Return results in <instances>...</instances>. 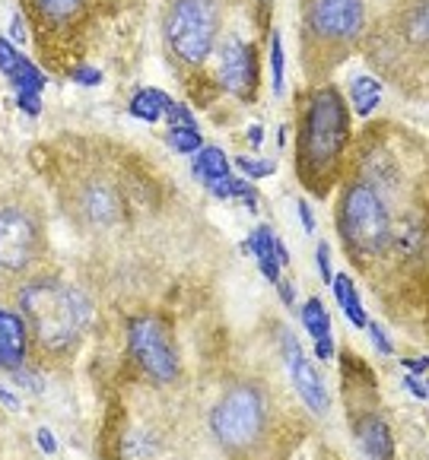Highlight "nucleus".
Returning <instances> with one entry per match:
<instances>
[{
  "label": "nucleus",
  "instance_id": "f257e3e1",
  "mask_svg": "<svg viewBox=\"0 0 429 460\" xmlns=\"http://www.w3.org/2000/svg\"><path fill=\"white\" fill-rule=\"evenodd\" d=\"M29 327L45 349H70L89 327V298L61 279H39L20 296Z\"/></svg>",
  "mask_w": 429,
  "mask_h": 460
},
{
  "label": "nucleus",
  "instance_id": "f03ea898",
  "mask_svg": "<svg viewBox=\"0 0 429 460\" xmlns=\"http://www.w3.org/2000/svg\"><path fill=\"white\" fill-rule=\"evenodd\" d=\"M337 226L353 254H379L391 238V219L381 197L369 184H350L344 190Z\"/></svg>",
  "mask_w": 429,
  "mask_h": 460
},
{
  "label": "nucleus",
  "instance_id": "7ed1b4c3",
  "mask_svg": "<svg viewBox=\"0 0 429 460\" xmlns=\"http://www.w3.org/2000/svg\"><path fill=\"white\" fill-rule=\"evenodd\" d=\"M165 39L182 61H204L217 39V10L210 0H175L165 16Z\"/></svg>",
  "mask_w": 429,
  "mask_h": 460
},
{
  "label": "nucleus",
  "instance_id": "20e7f679",
  "mask_svg": "<svg viewBox=\"0 0 429 460\" xmlns=\"http://www.w3.org/2000/svg\"><path fill=\"white\" fill-rule=\"evenodd\" d=\"M347 140V109L334 89H321L312 95L306 130H302V153H308L312 165H327L337 159Z\"/></svg>",
  "mask_w": 429,
  "mask_h": 460
},
{
  "label": "nucleus",
  "instance_id": "39448f33",
  "mask_svg": "<svg viewBox=\"0 0 429 460\" xmlns=\"http://www.w3.org/2000/svg\"><path fill=\"white\" fill-rule=\"evenodd\" d=\"M213 435L226 447H248L264 429V397L258 387L238 385L217 403L210 416Z\"/></svg>",
  "mask_w": 429,
  "mask_h": 460
},
{
  "label": "nucleus",
  "instance_id": "423d86ee",
  "mask_svg": "<svg viewBox=\"0 0 429 460\" xmlns=\"http://www.w3.org/2000/svg\"><path fill=\"white\" fill-rule=\"evenodd\" d=\"M128 346L143 372L153 375L156 381H172L178 375V356L169 343V333L163 331V324L156 318L130 321Z\"/></svg>",
  "mask_w": 429,
  "mask_h": 460
},
{
  "label": "nucleus",
  "instance_id": "0eeeda50",
  "mask_svg": "<svg viewBox=\"0 0 429 460\" xmlns=\"http://www.w3.org/2000/svg\"><path fill=\"white\" fill-rule=\"evenodd\" d=\"M39 254V226L22 210H0V267L26 270Z\"/></svg>",
  "mask_w": 429,
  "mask_h": 460
},
{
  "label": "nucleus",
  "instance_id": "6e6552de",
  "mask_svg": "<svg viewBox=\"0 0 429 460\" xmlns=\"http://www.w3.org/2000/svg\"><path fill=\"white\" fill-rule=\"evenodd\" d=\"M280 343H283V362H286V372H290V378H293V385H296V394H299L302 403H306L315 416H321L327 410L325 381L315 372L312 362L306 359V352H302L299 340H296L293 333L280 331Z\"/></svg>",
  "mask_w": 429,
  "mask_h": 460
},
{
  "label": "nucleus",
  "instance_id": "1a4fd4ad",
  "mask_svg": "<svg viewBox=\"0 0 429 460\" xmlns=\"http://www.w3.org/2000/svg\"><path fill=\"white\" fill-rule=\"evenodd\" d=\"M219 80L238 99H252L255 86H258V64L252 58V48L242 39L223 41L219 51Z\"/></svg>",
  "mask_w": 429,
  "mask_h": 460
},
{
  "label": "nucleus",
  "instance_id": "9d476101",
  "mask_svg": "<svg viewBox=\"0 0 429 460\" xmlns=\"http://www.w3.org/2000/svg\"><path fill=\"white\" fill-rule=\"evenodd\" d=\"M312 26L325 39H356L362 29V0H318Z\"/></svg>",
  "mask_w": 429,
  "mask_h": 460
},
{
  "label": "nucleus",
  "instance_id": "9b49d317",
  "mask_svg": "<svg viewBox=\"0 0 429 460\" xmlns=\"http://www.w3.org/2000/svg\"><path fill=\"white\" fill-rule=\"evenodd\" d=\"M0 74L7 76L16 89H35V93H41V86H45L41 70L26 55H20L7 39H0Z\"/></svg>",
  "mask_w": 429,
  "mask_h": 460
},
{
  "label": "nucleus",
  "instance_id": "f8f14e48",
  "mask_svg": "<svg viewBox=\"0 0 429 460\" xmlns=\"http://www.w3.org/2000/svg\"><path fill=\"white\" fill-rule=\"evenodd\" d=\"M26 359V324L0 308V368H20Z\"/></svg>",
  "mask_w": 429,
  "mask_h": 460
},
{
  "label": "nucleus",
  "instance_id": "ddd939ff",
  "mask_svg": "<svg viewBox=\"0 0 429 460\" xmlns=\"http://www.w3.org/2000/svg\"><path fill=\"white\" fill-rule=\"evenodd\" d=\"M356 435H360V445H362V451H366L369 457L385 460V457H391V454H395V447H391V432H389V426L379 420V416H366V420H360Z\"/></svg>",
  "mask_w": 429,
  "mask_h": 460
},
{
  "label": "nucleus",
  "instance_id": "4468645a",
  "mask_svg": "<svg viewBox=\"0 0 429 460\" xmlns=\"http://www.w3.org/2000/svg\"><path fill=\"white\" fill-rule=\"evenodd\" d=\"M273 244H277V238H273V232L267 229V226H258V229L252 232L255 261H258L261 273H264L271 283H277V279H280V261H277V251H273Z\"/></svg>",
  "mask_w": 429,
  "mask_h": 460
},
{
  "label": "nucleus",
  "instance_id": "2eb2a0df",
  "mask_svg": "<svg viewBox=\"0 0 429 460\" xmlns=\"http://www.w3.org/2000/svg\"><path fill=\"white\" fill-rule=\"evenodd\" d=\"M194 175H198L207 188H213L217 181H223V178L229 175V159H226L223 149H219V146L198 149V159H194Z\"/></svg>",
  "mask_w": 429,
  "mask_h": 460
},
{
  "label": "nucleus",
  "instance_id": "dca6fc26",
  "mask_svg": "<svg viewBox=\"0 0 429 460\" xmlns=\"http://www.w3.org/2000/svg\"><path fill=\"white\" fill-rule=\"evenodd\" d=\"M169 105H172V99L165 93H159V89H140V93L130 99V115L147 124H156L159 118H165Z\"/></svg>",
  "mask_w": 429,
  "mask_h": 460
},
{
  "label": "nucleus",
  "instance_id": "f3484780",
  "mask_svg": "<svg viewBox=\"0 0 429 460\" xmlns=\"http://www.w3.org/2000/svg\"><path fill=\"white\" fill-rule=\"evenodd\" d=\"M331 283H334V296H337V302H341L350 324L366 327L369 318H366V308H362V302H360V292H356V283H350V277H344V273L341 277H334Z\"/></svg>",
  "mask_w": 429,
  "mask_h": 460
},
{
  "label": "nucleus",
  "instance_id": "a211bd4d",
  "mask_svg": "<svg viewBox=\"0 0 429 460\" xmlns=\"http://www.w3.org/2000/svg\"><path fill=\"white\" fill-rule=\"evenodd\" d=\"M350 95H353L356 115H372L375 105L381 102V83L372 80V76H353Z\"/></svg>",
  "mask_w": 429,
  "mask_h": 460
},
{
  "label": "nucleus",
  "instance_id": "6ab92c4d",
  "mask_svg": "<svg viewBox=\"0 0 429 460\" xmlns=\"http://www.w3.org/2000/svg\"><path fill=\"white\" fill-rule=\"evenodd\" d=\"M302 324H306V333H312V340L331 333V318H327L325 305H321L318 298H308L306 302V308H302Z\"/></svg>",
  "mask_w": 429,
  "mask_h": 460
},
{
  "label": "nucleus",
  "instance_id": "aec40b11",
  "mask_svg": "<svg viewBox=\"0 0 429 460\" xmlns=\"http://www.w3.org/2000/svg\"><path fill=\"white\" fill-rule=\"evenodd\" d=\"M169 143L178 149V153H198V149H201V134L194 128H188V124H172Z\"/></svg>",
  "mask_w": 429,
  "mask_h": 460
},
{
  "label": "nucleus",
  "instance_id": "412c9836",
  "mask_svg": "<svg viewBox=\"0 0 429 460\" xmlns=\"http://www.w3.org/2000/svg\"><path fill=\"white\" fill-rule=\"evenodd\" d=\"M271 74H273V93H283V41L280 35L271 39Z\"/></svg>",
  "mask_w": 429,
  "mask_h": 460
},
{
  "label": "nucleus",
  "instance_id": "4be33fe9",
  "mask_svg": "<svg viewBox=\"0 0 429 460\" xmlns=\"http://www.w3.org/2000/svg\"><path fill=\"white\" fill-rule=\"evenodd\" d=\"M39 7L45 10L48 16H55V20H64V16H70L76 7H80V0H39Z\"/></svg>",
  "mask_w": 429,
  "mask_h": 460
},
{
  "label": "nucleus",
  "instance_id": "5701e85b",
  "mask_svg": "<svg viewBox=\"0 0 429 460\" xmlns=\"http://www.w3.org/2000/svg\"><path fill=\"white\" fill-rule=\"evenodd\" d=\"M238 169L246 172L248 178H267L273 172V165L271 163H258V159H246V156H238Z\"/></svg>",
  "mask_w": 429,
  "mask_h": 460
},
{
  "label": "nucleus",
  "instance_id": "b1692460",
  "mask_svg": "<svg viewBox=\"0 0 429 460\" xmlns=\"http://www.w3.org/2000/svg\"><path fill=\"white\" fill-rule=\"evenodd\" d=\"M20 109L26 115H39L41 111V95L35 89H20Z\"/></svg>",
  "mask_w": 429,
  "mask_h": 460
},
{
  "label": "nucleus",
  "instance_id": "393cba45",
  "mask_svg": "<svg viewBox=\"0 0 429 460\" xmlns=\"http://www.w3.org/2000/svg\"><path fill=\"white\" fill-rule=\"evenodd\" d=\"M315 261H318V273L321 279H325L327 286H331V248L327 244H318V251H315Z\"/></svg>",
  "mask_w": 429,
  "mask_h": 460
},
{
  "label": "nucleus",
  "instance_id": "a878e982",
  "mask_svg": "<svg viewBox=\"0 0 429 460\" xmlns=\"http://www.w3.org/2000/svg\"><path fill=\"white\" fill-rule=\"evenodd\" d=\"M74 83H80V86H99V83H103V70H95V67H76L74 70Z\"/></svg>",
  "mask_w": 429,
  "mask_h": 460
},
{
  "label": "nucleus",
  "instance_id": "bb28decb",
  "mask_svg": "<svg viewBox=\"0 0 429 460\" xmlns=\"http://www.w3.org/2000/svg\"><path fill=\"white\" fill-rule=\"evenodd\" d=\"M369 327V333H372V343H375V349H381L385 356H391L395 352V346H391V340H389V333L381 331V324H366Z\"/></svg>",
  "mask_w": 429,
  "mask_h": 460
},
{
  "label": "nucleus",
  "instance_id": "cd10ccee",
  "mask_svg": "<svg viewBox=\"0 0 429 460\" xmlns=\"http://www.w3.org/2000/svg\"><path fill=\"white\" fill-rule=\"evenodd\" d=\"M35 441H39L41 454H55L58 451V438H55V432H51V429H39V432H35Z\"/></svg>",
  "mask_w": 429,
  "mask_h": 460
},
{
  "label": "nucleus",
  "instance_id": "c85d7f7f",
  "mask_svg": "<svg viewBox=\"0 0 429 460\" xmlns=\"http://www.w3.org/2000/svg\"><path fill=\"white\" fill-rule=\"evenodd\" d=\"M315 356H318L321 362H331L334 359V340H331V333H327V337L315 340Z\"/></svg>",
  "mask_w": 429,
  "mask_h": 460
},
{
  "label": "nucleus",
  "instance_id": "c756f323",
  "mask_svg": "<svg viewBox=\"0 0 429 460\" xmlns=\"http://www.w3.org/2000/svg\"><path fill=\"white\" fill-rule=\"evenodd\" d=\"M414 39L416 41L426 39V4H420V7H416V13H414Z\"/></svg>",
  "mask_w": 429,
  "mask_h": 460
},
{
  "label": "nucleus",
  "instance_id": "7c9ffc66",
  "mask_svg": "<svg viewBox=\"0 0 429 460\" xmlns=\"http://www.w3.org/2000/svg\"><path fill=\"white\" fill-rule=\"evenodd\" d=\"M13 372H16V381H20L22 387H29V391H35V394L41 391V381H39V375H32V372H22V368H13Z\"/></svg>",
  "mask_w": 429,
  "mask_h": 460
},
{
  "label": "nucleus",
  "instance_id": "2f4dec72",
  "mask_svg": "<svg viewBox=\"0 0 429 460\" xmlns=\"http://www.w3.org/2000/svg\"><path fill=\"white\" fill-rule=\"evenodd\" d=\"M296 207H299V223L306 226V232L312 235V232H315V213H312V207H308L306 200H299Z\"/></svg>",
  "mask_w": 429,
  "mask_h": 460
},
{
  "label": "nucleus",
  "instance_id": "473e14b6",
  "mask_svg": "<svg viewBox=\"0 0 429 460\" xmlns=\"http://www.w3.org/2000/svg\"><path fill=\"white\" fill-rule=\"evenodd\" d=\"M10 35H13V41H26V29H22L20 16H13V20H10Z\"/></svg>",
  "mask_w": 429,
  "mask_h": 460
},
{
  "label": "nucleus",
  "instance_id": "72a5a7b5",
  "mask_svg": "<svg viewBox=\"0 0 429 460\" xmlns=\"http://www.w3.org/2000/svg\"><path fill=\"white\" fill-rule=\"evenodd\" d=\"M404 385H407L410 391H414V397L426 400V387H423V381H420V378H410V375H407V378H404Z\"/></svg>",
  "mask_w": 429,
  "mask_h": 460
},
{
  "label": "nucleus",
  "instance_id": "f704fd0d",
  "mask_svg": "<svg viewBox=\"0 0 429 460\" xmlns=\"http://www.w3.org/2000/svg\"><path fill=\"white\" fill-rule=\"evenodd\" d=\"M404 368H407V372H414V375H426V359H423V356H420V359H404Z\"/></svg>",
  "mask_w": 429,
  "mask_h": 460
},
{
  "label": "nucleus",
  "instance_id": "c9c22d12",
  "mask_svg": "<svg viewBox=\"0 0 429 460\" xmlns=\"http://www.w3.org/2000/svg\"><path fill=\"white\" fill-rule=\"evenodd\" d=\"M261 140H264V128H261V124H252V128H248V143H252V146H261Z\"/></svg>",
  "mask_w": 429,
  "mask_h": 460
},
{
  "label": "nucleus",
  "instance_id": "e433bc0d",
  "mask_svg": "<svg viewBox=\"0 0 429 460\" xmlns=\"http://www.w3.org/2000/svg\"><path fill=\"white\" fill-rule=\"evenodd\" d=\"M0 403L7 406V410H13V413H16V410H20V400H16L10 391H4V387H0Z\"/></svg>",
  "mask_w": 429,
  "mask_h": 460
},
{
  "label": "nucleus",
  "instance_id": "4c0bfd02",
  "mask_svg": "<svg viewBox=\"0 0 429 460\" xmlns=\"http://www.w3.org/2000/svg\"><path fill=\"white\" fill-rule=\"evenodd\" d=\"M280 286V296H283L286 305H293V286H290V279H277Z\"/></svg>",
  "mask_w": 429,
  "mask_h": 460
},
{
  "label": "nucleus",
  "instance_id": "58836bf2",
  "mask_svg": "<svg viewBox=\"0 0 429 460\" xmlns=\"http://www.w3.org/2000/svg\"><path fill=\"white\" fill-rule=\"evenodd\" d=\"M273 251H277V261H280V264H286V261H290V254H286V244L283 242L273 244Z\"/></svg>",
  "mask_w": 429,
  "mask_h": 460
},
{
  "label": "nucleus",
  "instance_id": "ea45409f",
  "mask_svg": "<svg viewBox=\"0 0 429 460\" xmlns=\"http://www.w3.org/2000/svg\"><path fill=\"white\" fill-rule=\"evenodd\" d=\"M283 143H286V128H280L277 130V146H283Z\"/></svg>",
  "mask_w": 429,
  "mask_h": 460
}]
</instances>
